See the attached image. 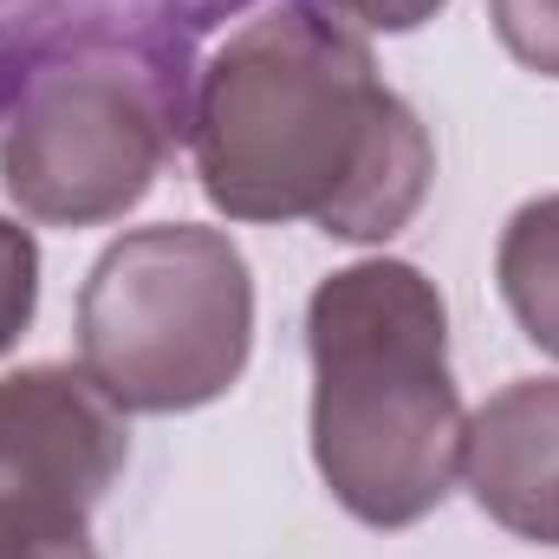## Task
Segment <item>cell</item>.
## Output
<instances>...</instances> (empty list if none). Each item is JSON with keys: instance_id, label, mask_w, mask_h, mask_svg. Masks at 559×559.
<instances>
[{"instance_id": "obj_7", "label": "cell", "mask_w": 559, "mask_h": 559, "mask_svg": "<svg viewBox=\"0 0 559 559\" xmlns=\"http://www.w3.org/2000/svg\"><path fill=\"white\" fill-rule=\"evenodd\" d=\"M495 280L521 332L559 358V195L521 202L501 228L495 248Z\"/></svg>"}, {"instance_id": "obj_5", "label": "cell", "mask_w": 559, "mask_h": 559, "mask_svg": "<svg viewBox=\"0 0 559 559\" xmlns=\"http://www.w3.org/2000/svg\"><path fill=\"white\" fill-rule=\"evenodd\" d=\"M131 455L124 411L72 365L0 378V508L66 501L98 508Z\"/></svg>"}, {"instance_id": "obj_4", "label": "cell", "mask_w": 559, "mask_h": 559, "mask_svg": "<svg viewBox=\"0 0 559 559\" xmlns=\"http://www.w3.org/2000/svg\"><path fill=\"white\" fill-rule=\"evenodd\" d=\"M169 156L156 72L111 46H72L26 72L0 124V189L26 222L98 228L131 215Z\"/></svg>"}, {"instance_id": "obj_1", "label": "cell", "mask_w": 559, "mask_h": 559, "mask_svg": "<svg viewBox=\"0 0 559 559\" xmlns=\"http://www.w3.org/2000/svg\"><path fill=\"white\" fill-rule=\"evenodd\" d=\"M189 143L228 222H312L332 241H391L436 176V143L365 33L312 0H274L215 46Z\"/></svg>"}, {"instance_id": "obj_3", "label": "cell", "mask_w": 559, "mask_h": 559, "mask_svg": "<svg viewBox=\"0 0 559 559\" xmlns=\"http://www.w3.org/2000/svg\"><path fill=\"white\" fill-rule=\"evenodd\" d=\"M248 352L254 274L222 228H131L79 293V371L124 417H182L228 397Z\"/></svg>"}, {"instance_id": "obj_6", "label": "cell", "mask_w": 559, "mask_h": 559, "mask_svg": "<svg viewBox=\"0 0 559 559\" xmlns=\"http://www.w3.org/2000/svg\"><path fill=\"white\" fill-rule=\"evenodd\" d=\"M462 481L488 521L559 547V378H514L468 417Z\"/></svg>"}, {"instance_id": "obj_2", "label": "cell", "mask_w": 559, "mask_h": 559, "mask_svg": "<svg viewBox=\"0 0 559 559\" xmlns=\"http://www.w3.org/2000/svg\"><path fill=\"white\" fill-rule=\"evenodd\" d=\"M312 462L365 527H417L462 475V397L449 378V306L411 261H352L306 299Z\"/></svg>"}, {"instance_id": "obj_10", "label": "cell", "mask_w": 559, "mask_h": 559, "mask_svg": "<svg viewBox=\"0 0 559 559\" xmlns=\"http://www.w3.org/2000/svg\"><path fill=\"white\" fill-rule=\"evenodd\" d=\"M488 20L527 72L559 79V0H488Z\"/></svg>"}, {"instance_id": "obj_8", "label": "cell", "mask_w": 559, "mask_h": 559, "mask_svg": "<svg viewBox=\"0 0 559 559\" xmlns=\"http://www.w3.org/2000/svg\"><path fill=\"white\" fill-rule=\"evenodd\" d=\"M85 514L92 508H66V501L0 508V559H98Z\"/></svg>"}, {"instance_id": "obj_9", "label": "cell", "mask_w": 559, "mask_h": 559, "mask_svg": "<svg viewBox=\"0 0 559 559\" xmlns=\"http://www.w3.org/2000/svg\"><path fill=\"white\" fill-rule=\"evenodd\" d=\"M33 306H39V241L0 215V358L33 325Z\"/></svg>"}, {"instance_id": "obj_11", "label": "cell", "mask_w": 559, "mask_h": 559, "mask_svg": "<svg viewBox=\"0 0 559 559\" xmlns=\"http://www.w3.org/2000/svg\"><path fill=\"white\" fill-rule=\"evenodd\" d=\"M312 7H325V13H338V20H352L365 33H417L449 0H312Z\"/></svg>"}]
</instances>
